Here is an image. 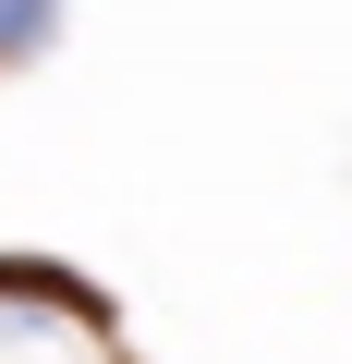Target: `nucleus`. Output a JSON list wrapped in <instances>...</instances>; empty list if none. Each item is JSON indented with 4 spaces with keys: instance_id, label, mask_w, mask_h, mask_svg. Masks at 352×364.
<instances>
[{
    "instance_id": "obj_1",
    "label": "nucleus",
    "mask_w": 352,
    "mask_h": 364,
    "mask_svg": "<svg viewBox=\"0 0 352 364\" xmlns=\"http://www.w3.org/2000/svg\"><path fill=\"white\" fill-rule=\"evenodd\" d=\"M0 304H49V316H85V328L110 316L85 279H61V267H37V255H0Z\"/></svg>"
},
{
    "instance_id": "obj_2",
    "label": "nucleus",
    "mask_w": 352,
    "mask_h": 364,
    "mask_svg": "<svg viewBox=\"0 0 352 364\" xmlns=\"http://www.w3.org/2000/svg\"><path fill=\"white\" fill-rule=\"evenodd\" d=\"M49 49H61V13H49V0H0V73H25Z\"/></svg>"
}]
</instances>
